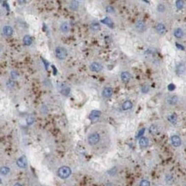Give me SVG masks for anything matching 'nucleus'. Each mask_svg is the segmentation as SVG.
Segmentation results:
<instances>
[{"label":"nucleus","instance_id":"obj_1","mask_svg":"<svg viewBox=\"0 0 186 186\" xmlns=\"http://www.w3.org/2000/svg\"><path fill=\"white\" fill-rule=\"evenodd\" d=\"M58 175L62 179H66L71 175V169L69 166H62L58 169Z\"/></svg>","mask_w":186,"mask_h":186},{"label":"nucleus","instance_id":"obj_2","mask_svg":"<svg viewBox=\"0 0 186 186\" xmlns=\"http://www.w3.org/2000/svg\"><path fill=\"white\" fill-rule=\"evenodd\" d=\"M100 136L98 133H92L88 136V142L89 143V145L91 146H95L100 142Z\"/></svg>","mask_w":186,"mask_h":186},{"label":"nucleus","instance_id":"obj_3","mask_svg":"<svg viewBox=\"0 0 186 186\" xmlns=\"http://www.w3.org/2000/svg\"><path fill=\"white\" fill-rule=\"evenodd\" d=\"M55 54H56V57L59 60H64L67 57V51L63 47L58 46V47L56 48Z\"/></svg>","mask_w":186,"mask_h":186},{"label":"nucleus","instance_id":"obj_4","mask_svg":"<svg viewBox=\"0 0 186 186\" xmlns=\"http://www.w3.org/2000/svg\"><path fill=\"white\" fill-rule=\"evenodd\" d=\"M89 69H90L91 71H94V72H100L102 70L103 67L102 65L100 64V63H96V62H94L90 64V66H89Z\"/></svg>","mask_w":186,"mask_h":186},{"label":"nucleus","instance_id":"obj_5","mask_svg":"<svg viewBox=\"0 0 186 186\" xmlns=\"http://www.w3.org/2000/svg\"><path fill=\"white\" fill-rule=\"evenodd\" d=\"M155 29H156L158 34H161V35L165 34L166 32V27H165V25L163 24V23H158V24L156 25V27H155Z\"/></svg>","mask_w":186,"mask_h":186},{"label":"nucleus","instance_id":"obj_6","mask_svg":"<svg viewBox=\"0 0 186 186\" xmlns=\"http://www.w3.org/2000/svg\"><path fill=\"white\" fill-rule=\"evenodd\" d=\"M16 164H17V166L19 167H21V168H25V167L27 166V164H28L27 158H26L25 156H22L17 160Z\"/></svg>","mask_w":186,"mask_h":186},{"label":"nucleus","instance_id":"obj_7","mask_svg":"<svg viewBox=\"0 0 186 186\" xmlns=\"http://www.w3.org/2000/svg\"><path fill=\"white\" fill-rule=\"evenodd\" d=\"M171 143H172V145L174 146V147H179V146L181 145V143H182V141H181L180 137L177 135H174V136H171Z\"/></svg>","mask_w":186,"mask_h":186},{"label":"nucleus","instance_id":"obj_8","mask_svg":"<svg viewBox=\"0 0 186 186\" xmlns=\"http://www.w3.org/2000/svg\"><path fill=\"white\" fill-rule=\"evenodd\" d=\"M136 29L137 30L138 32L140 33H142L146 31V25L145 23L142 22V21H138L137 22H136Z\"/></svg>","mask_w":186,"mask_h":186},{"label":"nucleus","instance_id":"obj_9","mask_svg":"<svg viewBox=\"0 0 186 186\" xmlns=\"http://www.w3.org/2000/svg\"><path fill=\"white\" fill-rule=\"evenodd\" d=\"M112 94H113V89L112 88H105L102 91V96L105 99L110 98L112 95Z\"/></svg>","mask_w":186,"mask_h":186},{"label":"nucleus","instance_id":"obj_10","mask_svg":"<svg viewBox=\"0 0 186 186\" xmlns=\"http://www.w3.org/2000/svg\"><path fill=\"white\" fill-rule=\"evenodd\" d=\"M13 29L10 27V26H4L3 29V34L5 35V36L9 37L11 36L13 34Z\"/></svg>","mask_w":186,"mask_h":186},{"label":"nucleus","instance_id":"obj_11","mask_svg":"<svg viewBox=\"0 0 186 186\" xmlns=\"http://www.w3.org/2000/svg\"><path fill=\"white\" fill-rule=\"evenodd\" d=\"M100 114H101V112H100V111H96V110L92 111L90 115H89V119L92 120V121H94V120L99 118L100 116Z\"/></svg>","mask_w":186,"mask_h":186},{"label":"nucleus","instance_id":"obj_12","mask_svg":"<svg viewBox=\"0 0 186 186\" xmlns=\"http://www.w3.org/2000/svg\"><path fill=\"white\" fill-rule=\"evenodd\" d=\"M101 22L104 23V24H105L107 26H108L110 29H113L114 28V23L112 20H111V18H109V17H105L103 20H101Z\"/></svg>","mask_w":186,"mask_h":186},{"label":"nucleus","instance_id":"obj_13","mask_svg":"<svg viewBox=\"0 0 186 186\" xmlns=\"http://www.w3.org/2000/svg\"><path fill=\"white\" fill-rule=\"evenodd\" d=\"M176 72L178 73V75H183L185 72V67L184 64L182 63H180L178 66L176 67Z\"/></svg>","mask_w":186,"mask_h":186},{"label":"nucleus","instance_id":"obj_14","mask_svg":"<svg viewBox=\"0 0 186 186\" xmlns=\"http://www.w3.org/2000/svg\"><path fill=\"white\" fill-rule=\"evenodd\" d=\"M148 144H149V141L147 137H141L140 140H139V145L140 147L142 148H146L148 147Z\"/></svg>","mask_w":186,"mask_h":186},{"label":"nucleus","instance_id":"obj_15","mask_svg":"<svg viewBox=\"0 0 186 186\" xmlns=\"http://www.w3.org/2000/svg\"><path fill=\"white\" fill-rule=\"evenodd\" d=\"M130 78H131V75L129 74L128 71L122 72V74H121V79H122V81H123V82H129V80H130Z\"/></svg>","mask_w":186,"mask_h":186},{"label":"nucleus","instance_id":"obj_16","mask_svg":"<svg viewBox=\"0 0 186 186\" xmlns=\"http://www.w3.org/2000/svg\"><path fill=\"white\" fill-rule=\"evenodd\" d=\"M167 102H168L169 104L171 105H177V104H178V96L173 95V96H171V97H169L168 99H167Z\"/></svg>","mask_w":186,"mask_h":186},{"label":"nucleus","instance_id":"obj_17","mask_svg":"<svg viewBox=\"0 0 186 186\" xmlns=\"http://www.w3.org/2000/svg\"><path fill=\"white\" fill-rule=\"evenodd\" d=\"M60 29H61V31H62L63 33H64V34H67V33L70 31V25H69V23L66 22H63L62 24H61V26H60Z\"/></svg>","mask_w":186,"mask_h":186},{"label":"nucleus","instance_id":"obj_18","mask_svg":"<svg viewBox=\"0 0 186 186\" xmlns=\"http://www.w3.org/2000/svg\"><path fill=\"white\" fill-rule=\"evenodd\" d=\"M132 102L131 101H129V100H126V101H124V102L123 103V105H122V109H123L124 111H127V110H129V109H131L132 108Z\"/></svg>","mask_w":186,"mask_h":186},{"label":"nucleus","instance_id":"obj_19","mask_svg":"<svg viewBox=\"0 0 186 186\" xmlns=\"http://www.w3.org/2000/svg\"><path fill=\"white\" fill-rule=\"evenodd\" d=\"M32 38L29 36V35H25L24 37H23V44L25 45V46H31L32 44Z\"/></svg>","mask_w":186,"mask_h":186},{"label":"nucleus","instance_id":"obj_20","mask_svg":"<svg viewBox=\"0 0 186 186\" xmlns=\"http://www.w3.org/2000/svg\"><path fill=\"white\" fill-rule=\"evenodd\" d=\"M174 36L176 37V38L178 39H180L182 38L183 36V31L182 29H176L174 30Z\"/></svg>","mask_w":186,"mask_h":186},{"label":"nucleus","instance_id":"obj_21","mask_svg":"<svg viewBox=\"0 0 186 186\" xmlns=\"http://www.w3.org/2000/svg\"><path fill=\"white\" fill-rule=\"evenodd\" d=\"M167 120H168L170 123L175 124L177 123V120H178V116H177L175 113H172L167 117Z\"/></svg>","mask_w":186,"mask_h":186},{"label":"nucleus","instance_id":"obj_22","mask_svg":"<svg viewBox=\"0 0 186 186\" xmlns=\"http://www.w3.org/2000/svg\"><path fill=\"white\" fill-rule=\"evenodd\" d=\"M78 7H79V3L77 1H72V2H70V10H77Z\"/></svg>","mask_w":186,"mask_h":186},{"label":"nucleus","instance_id":"obj_23","mask_svg":"<svg viewBox=\"0 0 186 186\" xmlns=\"http://www.w3.org/2000/svg\"><path fill=\"white\" fill-rule=\"evenodd\" d=\"M90 28L93 31H99V30L100 29V23H98V22H93V23H91Z\"/></svg>","mask_w":186,"mask_h":186},{"label":"nucleus","instance_id":"obj_24","mask_svg":"<svg viewBox=\"0 0 186 186\" xmlns=\"http://www.w3.org/2000/svg\"><path fill=\"white\" fill-rule=\"evenodd\" d=\"M70 89L67 86H63L62 88H61V93H62L63 95H68L70 94Z\"/></svg>","mask_w":186,"mask_h":186},{"label":"nucleus","instance_id":"obj_25","mask_svg":"<svg viewBox=\"0 0 186 186\" xmlns=\"http://www.w3.org/2000/svg\"><path fill=\"white\" fill-rule=\"evenodd\" d=\"M9 172H10V168H9V167L4 166V167H1V168H0V173H1L2 175L5 176Z\"/></svg>","mask_w":186,"mask_h":186},{"label":"nucleus","instance_id":"obj_26","mask_svg":"<svg viewBox=\"0 0 186 186\" xmlns=\"http://www.w3.org/2000/svg\"><path fill=\"white\" fill-rule=\"evenodd\" d=\"M149 132L151 133V134H156L158 132V127L157 125H155V124H153V125L150 126V128H149Z\"/></svg>","mask_w":186,"mask_h":186},{"label":"nucleus","instance_id":"obj_27","mask_svg":"<svg viewBox=\"0 0 186 186\" xmlns=\"http://www.w3.org/2000/svg\"><path fill=\"white\" fill-rule=\"evenodd\" d=\"M183 4H184V1H181V0L176 1V7L178 10H182L183 8Z\"/></svg>","mask_w":186,"mask_h":186},{"label":"nucleus","instance_id":"obj_28","mask_svg":"<svg viewBox=\"0 0 186 186\" xmlns=\"http://www.w3.org/2000/svg\"><path fill=\"white\" fill-rule=\"evenodd\" d=\"M165 10H166V8H165V5L163 4H158V6H157V10L159 11V12H162L163 13Z\"/></svg>","mask_w":186,"mask_h":186},{"label":"nucleus","instance_id":"obj_29","mask_svg":"<svg viewBox=\"0 0 186 186\" xmlns=\"http://www.w3.org/2000/svg\"><path fill=\"white\" fill-rule=\"evenodd\" d=\"M140 186H150V182L148 180H142L140 183Z\"/></svg>","mask_w":186,"mask_h":186},{"label":"nucleus","instance_id":"obj_30","mask_svg":"<svg viewBox=\"0 0 186 186\" xmlns=\"http://www.w3.org/2000/svg\"><path fill=\"white\" fill-rule=\"evenodd\" d=\"M114 8L112 6H107V8H105V11H107V13H114Z\"/></svg>","mask_w":186,"mask_h":186},{"label":"nucleus","instance_id":"obj_31","mask_svg":"<svg viewBox=\"0 0 186 186\" xmlns=\"http://www.w3.org/2000/svg\"><path fill=\"white\" fill-rule=\"evenodd\" d=\"M34 118L33 117H29L27 118V123L29 125H31V124H34Z\"/></svg>","mask_w":186,"mask_h":186},{"label":"nucleus","instance_id":"obj_32","mask_svg":"<svg viewBox=\"0 0 186 186\" xmlns=\"http://www.w3.org/2000/svg\"><path fill=\"white\" fill-rule=\"evenodd\" d=\"M15 82H14L13 81H9V82H7V87L8 88H14L15 87Z\"/></svg>","mask_w":186,"mask_h":186},{"label":"nucleus","instance_id":"obj_33","mask_svg":"<svg viewBox=\"0 0 186 186\" xmlns=\"http://www.w3.org/2000/svg\"><path fill=\"white\" fill-rule=\"evenodd\" d=\"M148 90H149V88H148V86H143L142 88V93H144V94H146V93H148Z\"/></svg>","mask_w":186,"mask_h":186},{"label":"nucleus","instance_id":"obj_34","mask_svg":"<svg viewBox=\"0 0 186 186\" xmlns=\"http://www.w3.org/2000/svg\"><path fill=\"white\" fill-rule=\"evenodd\" d=\"M175 85H174V84H169L168 85V87H167V88H168V90L169 91H173L174 89H175Z\"/></svg>","mask_w":186,"mask_h":186},{"label":"nucleus","instance_id":"obj_35","mask_svg":"<svg viewBox=\"0 0 186 186\" xmlns=\"http://www.w3.org/2000/svg\"><path fill=\"white\" fill-rule=\"evenodd\" d=\"M11 76H12L13 79H16V77L18 76V73L16 72V71H14V70H13V71H11Z\"/></svg>","mask_w":186,"mask_h":186},{"label":"nucleus","instance_id":"obj_36","mask_svg":"<svg viewBox=\"0 0 186 186\" xmlns=\"http://www.w3.org/2000/svg\"><path fill=\"white\" fill-rule=\"evenodd\" d=\"M144 131H145V129H142V131H140V132H139L138 136H136V137H139V136H142V134H143V132H144Z\"/></svg>","mask_w":186,"mask_h":186},{"label":"nucleus","instance_id":"obj_37","mask_svg":"<svg viewBox=\"0 0 186 186\" xmlns=\"http://www.w3.org/2000/svg\"><path fill=\"white\" fill-rule=\"evenodd\" d=\"M176 45H177V46H178V48H180V49H183V46H180V45H179V44H178V43H177Z\"/></svg>","mask_w":186,"mask_h":186},{"label":"nucleus","instance_id":"obj_38","mask_svg":"<svg viewBox=\"0 0 186 186\" xmlns=\"http://www.w3.org/2000/svg\"><path fill=\"white\" fill-rule=\"evenodd\" d=\"M14 186H22V184H20V183H16V184L14 185Z\"/></svg>","mask_w":186,"mask_h":186},{"label":"nucleus","instance_id":"obj_39","mask_svg":"<svg viewBox=\"0 0 186 186\" xmlns=\"http://www.w3.org/2000/svg\"><path fill=\"white\" fill-rule=\"evenodd\" d=\"M0 183H1V179H0Z\"/></svg>","mask_w":186,"mask_h":186},{"label":"nucleus","instance_id":"obj_40","mask_svg":"<svg viewBox=\"0 0 186 186\" xmlns=\"http://www.w3.org/2000/svg\"><path fill=\"white\" fill-rule=\"evenodd\" d=\"M0 50H1V49H0Z\"/></svg>","mask_w":186,"mask_h":186}]
</instances>
